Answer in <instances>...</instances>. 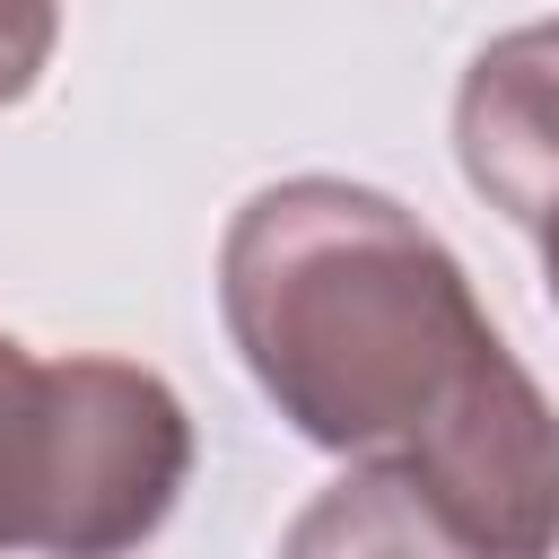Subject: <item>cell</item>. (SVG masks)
Instances as JSON below:
<instances>
[{"instance_id":"cell-3","label":"cell","mask_w":559,"mask_h":559,"mask_svg":"<svg viewBox=\"0 0 559 559\" xmlns=\"http://www.w3.org/2000/svg\"><path fill=\"white\" fill-rule=\"evenodd\" d=\"M192 480V411L140 358H44V507L35 550L105 559L166 533Z\"/></svg>"},{"instance_id":"cell-2","label":"cell","mask_w":559,"mask_h":559,"mask_svg":"<svg viewBox=\"0 0 559 559\" xmlns=\"http://www.w3.org/2000/svg\"><path fill=\"white\" fill-rule=\"evenodd\" d=\"M297 550L367 542V550H480L542 559L559 550V411L507 349L419 445L384 463H349L314 515L288 533Z\"/></svg>"},{"instance_id":"cell-7","label":"cell","mask_w":559,"mask_h":559,"mask_svg":"<svg viewBox=\"0 0 559 559\" xmlns=\"http://www.w3.org/2000/svg\"><path fill=\"white\" fill-rule=\"evenodd\" d=\"M533 236H542V288H550V314H559V210H550Z\"/></svg>"},{"instance_id":"cell-4","label":"cell","mask_w":559,"mask_h":559,"mask_svg":"<svg viewBox=\"0 0 559 559\" xmlns=\"http://www.w3.org/2000/svg\"><path fill=\"white\" fill-rule=\"evenodd\" d=\"M454 166L524 236L559 210V17L507 26L472 52L454 87Z\"/></svg>"},{"instance_id":"cell-1","label":"cell","mask_w":559,"mask_h":559,"mask_svg":"<svg viewBox=\"0 0 559 559\" xmlns=\"http://www.w3.org/2000/svg\"><path fill=\"white\" fill-rule=\"evenodd\" d=\"M218 323L253 393L341 463L419 445L507 358L454 245L349 175H280L236 201Z\"/></svg>"},{"instance_id":"cell-6","label":"cell","mask_w":559,"mask_h":559,"mask_svg":"<svg viewBox=\"0 0 559 559\" xmlns=\"http://www.w3.org/2000/svg\"><path fill=\"white\" fill-rule=\"evenodd\" d=\"M52 44H61V0H0V114L44 87Z\"/></svg>"},{"instance_id":"cell-5","label":"cell","mask_w":559,"mask_h":559,"mask_svg":"<svg viewBox=\"0 0 559 559\" xmlns=\"http://www.w3.org/2000/svg\"><path fill=\"white\" fill-rule=\"evenodd\" d=\"M44 507V358L0 332V550H35Z\"/></svg>"}]
</instances>
